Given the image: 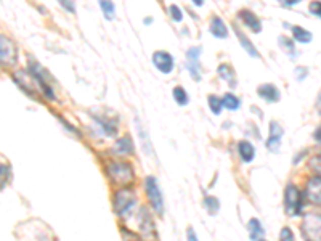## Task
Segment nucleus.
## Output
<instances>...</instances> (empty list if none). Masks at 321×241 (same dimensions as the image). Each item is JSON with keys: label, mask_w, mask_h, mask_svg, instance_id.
Returning a JSON list of instances; mask_svg holds the SVG:
<instances>
[{"label": "nucleus", "mask_w": 321, "mask_h": 241, "mask_svg": "<svg viewBox=\"0 0 321 241\" xmlns=\"http://www.w3.org/2000/svg\"><path fill=\"white\" fill-rule=\"evenodd\" d=\"M108 175L117 185H130L135 180L134 168L126 161H111L108 164Z\"/></svg>", "instance_id": "1"}, {"label": "nucleus", "mask_w": 321, "mask_h": 241, "mask_svg": "<svg viewBox=\"0 0 321 241\" xmlns=\"http://www.w3.org/2000/svg\"><path fill=\"white\" fill-rule=\"evenodd\" d=\"M305 241H321V214H307L300 225Z\"/></svg>", "instance_id": "2"}, {"label": "nucleus", "mask_w": 321, "mask_h": 241, "mask_svg": "<svg viewBox=\"0 0 321 241\" xmlns=\"http://www.w3.org/2000/svg\"><path fill=\"white\" fill-rule=\"evenodd\" d=\"M135 205V193L130 188H121L114 193V201H112V206H114V212L117 216H127L132 211V206Z\"/></svg>", "instance_id": "3"}, {"label": "nucleus", "mask_w": 321, "mask_h": 241, "mask_svg": "<svg viewBox=\"0 0 321 241\" xmlns=\"http://www.w3.org/2000/svg\"><path fill=\"white\" fill-rule=\"evenodd\" d=\"M145 190H146V196L149 199V205L151 208L154 209L156 214L163 216L164 214V198H163V193H160L159 187H157V182L153 175H149L145 180Z\"/></svg>", "instance_id": "4"}, {"label": "nucleus", "mask_w": 321, "mask_h": 241, "mask_svg": "<svg viewBox=\"0 0 321 241\" xmlns=\"http://www.w3.org/2000/svg\"><path fill=\"white\" fill-rule=\"evenodd\" d=\"M16 61H18V49L15 42L5 34H0V64H4V66H15Z\"/></svg>", "instance_id": "5"}, {"label": "nucleus", "mask_w": 321, "mask_h": 241, "mask_svg": "<svg viewBox=\"0 0 321 241\" xmlns=\"http://www.w3.org/2000/svg\"><path fill=\"white\" fill-rule=\"evenodd\" d=\"M285 208L286 214L297 216L302 208V193L294 183H289L285 190Z\"/></svg>", "instance_id": "6"}, {"label": "nucleus", "mask_w": 321, "mask_h": 241, "mask_svg": "<svg viewBox=\"0 0 321 241\" xmlns=\"http://www.w3.org/2000/svg\"><path fill=\"white\" fill-rule=\"evenodd\" d=\"M29 71H31L32 79L37 82V84L41 86V89H42V92H44V95H45L47 98H50V100H55L53 89L50 87L49 81H47V74H45V71L42 69L41 64H37L35 61H29Z\"/></svg>", "instance_id": "7"}, {"label": "nucleus", "mask_w": 321, "mask_h": 241, "mask_svg": "<svg viewBox=\"0 0 321 241\" xmlns=\"http://www.w3.org/2000/svg\"><path fill=\"white\" fill-rule=\"evenodd\" d=\"M138 227H140V233L143 235V238L146 239H154L156 238V227H154V222L153 217H151L149 211L146 208H141L140 209V214H138Z\"/></svg>", "instance_id": "8"}, {"label": "nucleus", "mask_w": 321, "mask_h": 241, "mask_svg": "<svg viewBox=\"0 0 321 241\" xmlns=\"http://www.w3.org/2000/svg\"><path fill=\"white\" fill-rule=\"evenodd\" d=\"M153 63H154V66L160 71V72H164V74H169V72H172L174 69V58H172V55L166 52V50H157L154 52L153 55Z\"/></svg>", "instance_id": "9"}, {"label": "nucleus", "mask_w": 321, "mask_h": 241, "mask_svg": "<svg viewBox=\"0 0 321 241\" xmlns=\"http://www.w3.org/2000/svg\"><path fill=\"white\" fill-rule=\"evenodd\" d=\"M305 196H307V199L311 203V205L321 206V179H318V177H311V179L307 182Z\"/></svg>", "instance_id": "10"}, {"label": "nucleus", "mask_w": 321, "mask_h": 241, "mask_svg": "<svg viewBox=\"0 0 321 241\" xmlns=\"http://www.w3.org/2000/svg\"><path fill=\"white\" fill-rule=\"evenodd\" d=\"M199 55H201V49L199 47H193L188 50L186 53V61H188V69H190V74L193 76L194 81H201V71H199Z\"/></svg>", "instance_id": "11"}, {"label": "nucleus", "mask_w": 321, "mask_h": 241, "mask_svg": "<svg viewBox=\"0 0 321 241\" xmlns=\"http://www.w3.org/2000/svg\"><path fill=\"white\" fill-rule=\"evenodd\" d=\"M281 138H283V129H281V126L276 123V120H271V123H270V137L267 138V148H268L270 151L276 153L279 150Z\"/></svg>", "instance_id": "12"}, {"label": "nucleus", "mask_w": 321, "mask_h": 241, "mask_svg": "<svg viewBox=\"0 0 321 241\" xmlns=\"http://www.w3.org/2000/svg\"><path fill=\"white\" fill-rule=\"evenodd\" d=\"M134 143H132V138L129 135L119 138V140L114 143V146H112V153H116L119 156H129L134 153Z\"/></svg>", "instance_id": "13"}, {"label": "nucleus", "mask_w": 321, "mask_h": 241, "mask_svg": "<svg viewBox=\"0 0 321 241\" xmlns=\"http://www.w3.org/2000/svg\"><path fill=\"white\" fill-rule=\"evenodd\" d=\"M257 94H259L260 98L270 101V103H275V101H278L281 98L278 87H275L273 84H263V86H260L257 89Z\"/></svg>", "instance_id": "14"}, {"label": "nucleus", "mask_w": 321, "mask_h": 241, "mask_svg": "<svg viewBox=\"0 0 321 241\" xmlns=\"http://www.w3.org/2000/svg\"><path fill=\"white\" fill-rule=\"evenodd\" d=\"M13 77H15V81L18 82V84L21 86V89H23L24 92H27V94L34 97V94H35V87L32 86V76H27V74H26L24 71H20V72H15Z\"/></svg>", "instance_id": "15"}, {"label": "nucleus", "mask_w": 321, "mask_h": 241, "mask_svg": "<svg viewBox=\"0 0 321 241\" xmlns=\"http://www.w3.org/2000/svg\"><path fill=\"white\" fill-rule=\"evenodd\" d=\"M239 18L241 20L246 23V26H249L251 29L254 31V32H260V29H262V26H260V20L259 18L254 15L251 10H241L239 12Z\"/></svg>", "instance_id": "16"}, {"label": "nucleus", "mask_w": 321, "mask_h": 241, "mask_svg": "<svg viewBox=\"0 0 321 241\" xmlns=\"http://www.w3.org/2000/svg\"><path fill=\"white\" fill-rule=\"evenodd\" d=\"M209 31H211L212 35L219 37V39H225V37L228 35V29H226V24L220 20L219 16H214V18H212Z\"/></svg>", "instance_id": "17"}, {"label": "nucleus", "mask_w": 321, "mask_h": 241, "mask_svg": "<svg viewBox=\"0 0 321 241\" xmlns=\"http://www.w3.org/2000/svg\"><path fill=\"white\" fill-rule=\"evenodd\" d=\"M238 153L244 163H251L254 159V156H256V148H254L252 143L243 140L238 143Z\"/></svg>", "instance_id": "18"}, {"label": "nucleus", "mask_w": 321, "mask_h": 241, "mask_svg": "<svg viewBox=\"0 0 321 241\" xmlns=\"http://www.w3.org/2000/svg\"><path fill=\"white\" fill-rule=\"evenodd\" d=\"M248 230H249V238L254 241H259L263 236V233H265V230H263L259 219H251L248 224Z\"/></svg>", "instance_id": "19"}, {"label": "nucleus", "mask_w": 321, "mask_h": 241, "mask_svg": "<svg viewBox=\"0 0 321 241\" xmlns=\"http://www.w3.org/2000/svg\"><path fill=\"white\" fill-rule=\"evenodd\" d=\"M234 32H236V35H238V39H239V44L243 45V47L244 49H246V52L251 55V57H259V52H257V49L256 47H254V45H252V42L248 39V37L246 35H244L239 29H238V27H236V29H234Z\"/></svg>", "instance_id": "20"}, {"label": "nucleus", "mask_w": 321, "mask_h": 241, "mask_svg": "<svg viewBox=\"0 0 321 241\" xmlns=\"http://www.w3.org/2000/svg\"><path fill=\"white\" fill-rule=\"evenodd\" d=\"M222 106L230 109V111H234V109H239L241 106V100L238 97H234L233 94H225L223 98H222Z\"/></svg>", "instance_id": "21"}, {"label": "nucleus", "mask_w": 321, "mask_h": 241, "mask_svg": "<svg viewBox=\"0 0 321 241\" xmlns=\"http://www.w3.org/2000/svg\"><path fill=\"white\" fill-rule=\"evenodd\" d=\"M292 34H294V39L300 44L311 42V32L305 31L304 27H300V26H292Z\"/></svg>", "instance_id": "22"}, {"label": "nucleus", "mask_w": 321, "mask_h": 241, "mask_svg": "<svg viewBox=\"0 0 321 241\" xmlns=\"http://www.w3.org/2000/svg\"><path fill=\"white\" fill-rule=\"evenodd\" d=\"M172 95H174V100L177 101V105H180V106H186L188 101H190V98H188V94L185 92L183 87H175L172 90Z\"/></svg>", "instance_id": "23"}, {"label": "nucleus", "mask_w": 321, "mask_h": 241, "mask_svg": "<svg viewBox=\"0 0 321 241\" xmlns=\"http://www.w3.org/2000/svg\"><path fill=\"white\" fill-rule=\"evenodd\" d=\"M219 74L223 77V81H228L230 86H234V71L230 64H220L219 66Z\"/></svg>", "instance_id": "24"}, {"label": "nucleus", "mask_w": 321, "mask_h": 241, "mask_svg": "<svg viewBox=\"0 0 321 241\" xmlns=\"http://www.w3.org/2000/svg\"><path fill=\"white\" fill-rule=\"evenodd\" d=\"M204 208L207 209L209 214H217V211H219V208H220V203H219V199H217V198L209 196V198L204 199Z\"/></svg>", "instance_id": "25"}, {"label": "nucleus", "mask_w": 321, "mask_h": 241, "mask_svg": "<svg viewBox=\"0 0 321 241\" xmlns=\"http://www.w3.org/2000/svg\"><path fill=\"white\" fill-rule=\"evenodd\" d=\"M100 7L103 8V13H105V18H106V20H112V18H114V12H116L114 4L106 2V0H101V2H100Z\"/></svg>", "instance_id": "26"}, {"label": "nucleus", "mask_w": 321, "mask_h": 241, "mask_svg": "<svg viewBox=\"0 0 321 241\" xmlns=\"http://www.w3.org/2000/svg\"><path fill=\"white\" fill-rule=\"evenodd\" d=\"M209 108H211V111L214 114H219L220 111H222V98H219L217 95H211L209 97Z\"/></svg>", "instance_id": "27"}, {"label": "nucleus", "mask_w": 321, "mask_h": 241, "mask_svg": "<svg viewBox=\"0 0 321 241\" xmlns=\"http://www.w3.org/2000/svg\"><path fill=\"white\" fill-rule=\"evenodd\" d=\"M308 166H310V169L315 172V177L321 179V156L311 157L310 163H308Z\"/></svg>", "instance_id": "28"}, {"label": "nucleus", "mask_w": 321, "mask_h": 241, "mask_svg": "<svg viewBox=\"0 0 321 241\" xmlns=\"http://www.w3.org/2000/svg\"><path fill=\"white\" fill-rule=\"evenodd\" d=\"M121 235H122V239H124V241H145L138 233H135V231H130L127 228H121Z\"/></svg>", "instance_id": "29"}, {"label": "nucleus", "mask_w": 321, "mask_h": 241, "mask_svg": "<svg viewBox=\"0 0 321 241\" xmlns=\"http://www.w3.org/2000/svg\"><path fill=\"white\" fill-rule=\"evenodd\" d=\"M8 177H10V168L7 164H0V190L7 185Z\"/></svg>", "instance_id": "30"}, {"label": "nucleus", "mask_w": 321, "mask_h": 241, "mask_svg": "<svg viewBox=\"0 0 321 241\" xmlns=\"http://www.w3.org/2000/svg\"><path fill=\"white\" fill-rule=\"evenodd\" d=\"M279 241H296L294 233H292V230L289 227L281 228V233H279Z\"/></svg>", "instance_id": "31"}, {"label": "nucleus", "mask_w": 321, "mask_h": 241, "mask_svg": "<svg viewBox=\"0 0 321 241\" xmlns=\"http://www.w3.org/2000/svg\"><path fill=\"white\" fill-rule=\"evenodd\" d=\"M169 13H171V16H172L174 21H182V20H183L182 10H180V8H178L177 5H171V7H169Z\"/></svg>", "instance_id": "32"}, {"label": "nucleus", "mask_w": 321, "mask_h": 241, "mask_svg": "<svg viewBox=\"0 0 321 241\" xmlns=\"http://www.w3.org/2000/svg\"><path fill=\"white\" fill-rule=\"evenodd\" d=\"M310 12L315 16L321 18V2H311L310 4Z\"/></svg>", "instance_id": "33"}, {"label": "nucleus", "mask_w": 321, "mask_h": 241, "mask_svg": "<svg viewBox=\"0 0 321 241\" xmlns=\"http://www.w3.org/2000/svg\"><path fill=\"white\" fill-rule=\"evenodd\" d=\"M188 241H197V238H196V233H194V230L190 227L188 228Z\"/></svg>", "instance_id": "34"}, {"label": "nucleus", "mask_w": 321, "mask_h": 241, "mask_svg": "<svg viewBox=\"0 0 321 241\" xmlns=\"http://www.w3.org/2000/svg\"><path fill=\"white\" fill-rule=\"evenodd\" d=\"M61 5H63L64 8H68V10H69V12H72V13L75 12L74 5H72V4H68V2H66V0H63V2H61Z\"/></svg>", "instance_id": "35"}, {"label": "nucleus", "mask_w": 321, "mask_h": 241, "mask_svg": "<svg viewBox=\"0 0 321 241\" xmlns=\"http://www.w3.org/2000/svg\"><path fill=\"white\" fill-rule=\"evenodd\" d=\"M315 138H316V140H318V142H321V127H319V129H318V131L315 132Z\"/></svg>", "instance_id": "36"}, {"label": "nucleus", "mask_w": 321, "mask_h": 241, "mask_svg": "<svg viewBox=\"0 0 321 241\" xmlns=\"http://www.w3.org/2000/svg\"><path fill=\"white\" fill-rule=\"evenodd\" d=\"M194 5H197V7H201V5H203V2H201V0H194Z\"/></svg>", "instance_id": "37"}, {"label": "nucleus", "mask_w": 321, "mask_h": 241, "mask_svg": "<svg viewBox=\"0 0 321 241\" xmlns=\"http://www.w3.org/2000/svg\"><path fill=\"white\" fill-rule=\"evenodd\" d=\"M259 241H265V239H259Z\"/></svg>", "instance_id": "38"}, {"label": "nucleus", "mask_w": 321, "mask_h": 241, "mask_svg": "<svg viewBox=\"0 0 321 241\" xmlns=\"http://www.w3.org/2000/svg\"><path fill=\"white\" fill-rule=\"evenodd\" d=\"M319 100H321V94H319Z\"/></svg>", "instance_id": "39"}]
</instances>
